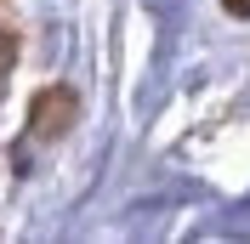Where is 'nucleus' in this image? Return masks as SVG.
Instances as JSON below:
<instances>
[{"label":"nucleus","mask_w":250,"mask_h":244,"mask_svg":"<svg viewBox=\"0 0 250 244\" xmlns=\"http://www.w3.org/2000/svg\"><path fill=\"white\" fill-rule=\"evenodd\" d=\"M12 62H17V29H6V23H0V80L12 74Z\"/></svg>","instance_id":"2"},{"label":"nucleus","mask_w":250,"mask_h":244,"mask_svg":"<svg viewBox=\"0 0 250 244\" xmlns=\"http://www.w3.org/2000/svg\"><path fill=\"white\" fill-rule=\"evenodd\" d=\"M74 120H80V97L68 91V85H40V91H34V102H29V137L34 142L68 137Z\"/></svg>","instance_id":"1"},{"label":"nucleus","mask_w":250,"mask_h":244,"mask_svg":"<svg viewBox=\"0 0 250 244\" xmlns=\"http://www.w3.org/2000/svg\"><path fill=\"white\" fill-rule=\"evenodd\" d=\"M222 12L228 17H250V0H222Z\"/></svg>","instance_id":"3"}]
</instances>
